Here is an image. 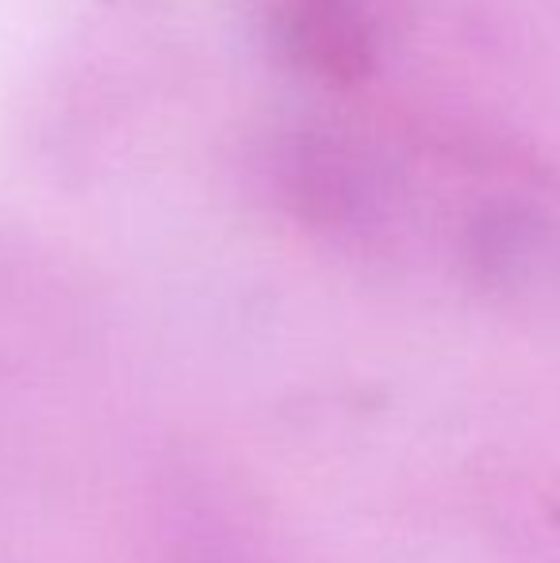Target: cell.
I'll return each instance as SVG.
<instances>
[{
  "mask_svg": "<svg viewBox=\"0 0 560 563\" xmlns=\"http://www.w3.org/2000/svg\"><path fill=\"white\" fill-rule=\"evenodd\" d=\"M396 0H284V54L311 77L358 85L376 74Z\"/></svg>",
  "mask_w": 560,
  "mask_h": 563,
  "instance_id": "cell-1",
  "label": "cell"
},
{
  "mask_svg": "<svg viewBox=\"0 0 560 563\" xmlns=\"http://www.w3.org/2000/svg\"><path fill=\"white\" fill-rule=\"evenodd\" d=\"M281 196L311 227L350 230L376 208L381 177L365 154L322 131H296L273 154Z\"/></svg>",
  "mask_w": 560,
  "mask_h": 563,
  "instance_id": "cell-2",
  "label": "cell"
}]
</instances>
